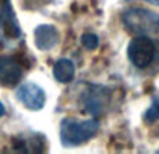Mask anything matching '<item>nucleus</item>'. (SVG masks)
Returning <instances> with one entry per match:
<instances>
[{
	"mask_svg": "<svg viewBox=\"0 0 159 154\" xmlns=\"http://www.w3.org/2000/svg\"><path fill=\"white\" fill-rule=\"evenodd\" d=\"M145 2L152 3V4H158V6H159V0H145Z\"/></svg>",
	"mask_w": 159,
	"mask_h": 154,
	"instance_id": "nucleus-14",
	"label": "nucleus"
},
{
	"mask_svg": "<svg viewBox=\"0 0 159 154\" xmlns=\"http://www.w3.org/2000/svg\"><path fill=\"white\" fill-rule=\"evenodd\" d=\"M81 42L84 45V48H87L88 51H93L98 48L99 45V38L92 32H85L81 36Z\"/></svg>",
	"mask_w": 159,
	"mask_h": 154,
	"instance_id": "nucleus-11",
	"label": "nucleus"
},
{
	"mask_svg": "<svg viewBox=\"0 0 159 154\" xmlns=\"http://www.w3.org/2000/svg\"><path fill=\"white\" fill-rule=\"evenodd\" d=\"M144 119H145V122H148V123H152V122L159 119V99L158 98H155L154 101H152L151 107L147 109L145 115H144Z\"/></svg>",
	"mask_w": 159,
	"mask_h": 154,
	"instance_id": "nucleus-10",
	"label": "nucleus"
},
{
	"mask_svg": "<svg viewBox=\"0 0 159 154\" xmlns=\"http://www.w3.org/2000/svg\"><path fill=\"white\" fill-rule=\"evenodd\" d=\"M22 3L28 8H39L43 4H46L48 0H22Z\"/></svg>",
	"mask_w": 159,
	"mask_h": 154,
	"instance_id": "nucleus-12",
	"label": "nucleus"
},
{
	"mask_svg": "<svg viewBox=\"0 0 159 154\" xmlns=\"http://www.w3.org/2000/svg\"><path fill=\"white\" fill-rule=\"evenodd\" d=\"M129 59L135 67L145 69L152 63L155 58V44L149 36L140 35L135 36L129 45L127 49Z\"/></svg>",
	"mask_w": 159,
	"mask_h": 154,
	"instance_id": "nucleus-3",
	"label": "nucleus"
},
{
	"mask_svg": "<svg viewBox=\"0 0 159 154\" xmlns=\"http://www.w3.org/2000/svg\"><path fill=\"white\" fill-rule=\"evenodd\" d=\"M110 101V91L102 85H92L84 97V105L87 112L92 115H101L107 108Z\"/></svg>",
	"mask_w": 159,
	"mask_h": 154,
	"instance_id": "nucleus-5",
	"label": "nucleus"
},
{
	"mask_svg": "<svg viewBox=\"0 0 159 154\" xmlns=\"http://www.w3.org/2000/svg\"><path fill=\"white\" fill-rule=\"evenodd\" d=\"M98 129L99 122L96 119L78 122L67 118L60 125V140L64 146H77L93 137Z\"/></svg>",
	"mask_w": 159,
	"mask_h": 154,
	"instance_id": "nucleus-2",
	"label": "nucleus"
},
{
	"mask_svg": "<svg viewBox=\"0 0 159 154\" xmlns=\"http://www.w3.org/2000/svg\"><path fill=\"white\" fill-rule=\"evenodd\" d=\"M6 113V109H4V105L2 104V102H0V118H2L3 115H4Z\"/></svg>",
	"mask_w": 159,
	"mask_h": 154,
	"instance_id": "nucleus-13",
	"label": "nucleus"
},
{
	"mask_svg": "<svg viewBox=\"0 0 159 154\" xmlns=\"http://www.w3.org/2000/svg\"><path fill=\"white\" fill-rule=\"evenodd\" d=\"M34 42L35 46L41 51H50L59 42V32L53 25L42 24L34 31Z\"/></svg>",
	"mask_w": 159,
	"mask_h": 154,
	"instance_id": "nucleus-7",
	"label": "nucleus"
},
{
	"mask_svg": "<svg viewBox=\"0 0 159 154\" xmlns=\"http://www.w3.org/2000/svg\"><path fill=\"white\" fill-rule=\"evenodd\" d=\"M123 25L130 31L159 39V14L145 8H130L121 14Z\"/></svg>",
	"mask_w": 159,
	"mask_h": 154,
	"instance_id": "nucleus-1",
	"label": "nucleus"
},
{
	"mask_svg": "<svg viewBox=\"0 0 159 154\" xmlns=\"http://www.w3.org/2000/svg\"><path fill=\"white\" fill-rule=\"evenodd\" d=\"M18 101L30 111H39L46 102V94L39 85L34 83H25L17 90Z\"/></svg>",
	"mask_w": 159,
	"mask_h": 154,
	"instance_id": "nucleus-4",
	"label": "nucleus"
},
{
	"mask_svg": "<svg viewBox=\"0 0 159 154\" xmlns=\"http://www.w3.org/2000/svg\"><path fill=\"white\" fill-rule=\"evenodd\" d=\"M75 75V67L74 63L69 59H60L55 63L53 66V76L59 83H70L74 79Z\"/></svg>",
	"mask_w": 159,
	"mask_h": 154,
	"instance_id": "nucleus-9",
	"label": "nucleus"
},
{
	"mask_svg": "<svg viewBox=\"0 0 159 154\" xmlns=\"http://www.w3.org/2000/svg\"><path fill=\"white\" fill-rule=\"evenodd\" d=\"M22 77L21 63L13 56H2L0 58V85L13 87L18 84Z\"/></svg>",
	"mask_w": 159,
	"mask_h": 154,
	"instance_id": "nucleus-6",
	"label": "nucleus"
},
{
	"mask_svg": "<svg viewBox=\"0 0 159 154\" xmlns=\"http://www.w3.org/2000/svg\"><path fill=\"white\" fill-rule=\"evenodd\" d=\"M0 30H2L3 35L7 36V38H17L21 34L20 25L17 22L8 0H4V6L0 11Z\"/></svg>",
	"mask_w": 159,
	"mask_h": 154,
	"instance_id": "nucleus-8",
	"label": "nucleus"
}]
</instances>
